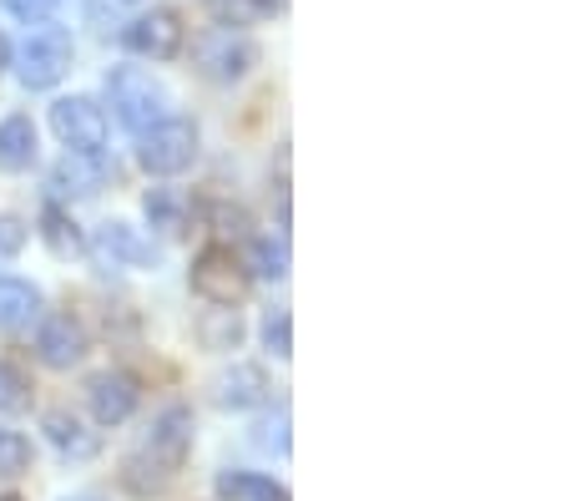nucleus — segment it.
Here are the masks:
<instances>
[{
  "label": "nucleus",
  "mask_w": 566,
  "mask_h": 501,
  "mask_svg": "<svg viewBox=\"0 0 566 501\" xmlns=\"http://www.w3.org/2000/svg\"><path fill=\"white\" fill-rule=\"evenodd\" d=\"M21 410H31V380L0 359V416H21Z\"/></svg>",
  "instance_id": "24"
},
{
  "label": "nucleus",
  "mask_w": 566,
  "mask_h": 501,
  "mask_svg": "<svg viewBox=\"0 0 566 501\" xmlns=\"http://www.w3.org/2000/svg\"><path fill=\"white\" fill-rule=\"evenodd\" d=\"M31 320H41V289L15 274H0V330L15 334Z\"/></svg>",
  "instance_id": "19"
},
{
  "label": "nucleus",
  "mask_w": 566,
  "mask_h": 501,
  "mask_svg": "<svg viewBox=\"0 0 566 501\" xmlns=\"http://www.w3.org/2000/svg\"><path fill=\"white\" fill-rule=\"evenodd\" d=\"M192 334H198V345L208 349V355H233L248 330H243L238 304H208V310L198 314V324H192Z\"/></svg>",
  "instance_id": "15"
},
{
  "label": "nucleus",
  "mask_w": 566,
  "mask_h": 501,
  "mask_svg": "<svg viewBox=\"0 0 566 501\" xmlns=\"http://www.w3.org/2000/svg\"><path fill=\"white\" fill-rule=\"evenodd\" d=\"M31 471V441L21 430H0V477H25Z\"/></svg>",
  "instance_id": "25"
},
{
  "label": "nucleus",
  "mask_w": 566,
  "mask_h": 501,
  "mask_svg": "<svg viewBox=\"0 0 566 501\" xmlns=\"http://www.w3.org/2000/svg\"><path fill=\"white\" fill-rule=\"evenodd\" d=\"M137 400H142V390L127 370H102L86 380V410H92L96 426H122V420H132Z\"/></svg>",
  "instance_id": "13"
},
{
  "label": "nucleus",
  "mask_w": 566,
  "mask_h": 501,
  "mask_svg": "<svg viewBox=\"0 0 566 501\" xmlns=\"http://www.w3.org/2000/svg\"><path fill=\"white\" fill-rule=\"evenodd\" d=\"M86 253H92V263L102 274H132V269H153L157 263V243L142 228L122 223V218L96 228L92 239H86Z\"/></svg>",
  "instance_id": "7"
},
{
  "label": "nucleus",
  "mask_w": 566,
  "mask_h": 501,
  "mask_svg": "<svg viewBox=\"0 0 566 501\" xmlns=\"http://www.w3.org/2000/svg\"><path fill=\"white\" fill-rule=\"evenodd\" d=\"M202 153V132L192 117L167 112L147 132H137V167L147 178H182Z\"/></svg>",
  "instance_id": "2"
},
{
  "label": "nucleus",
  "mask_w": 566,
  "mask_h": 501,
  "mask_svg": "<svg viewBox=\"0 0 566 501\" xmlns=\"http://www.w3.org/2000/svg\"><path fill=\"white\" fill-rule=\"evenodd\" d=\"M41 243H46L56 259H76V253H86V233H82V223L71 218V208H61V203H46L41 208Z\"/></svg>",
  "instance_id": "20"
},
{
  "label": "nucleus",
  "mask_w": 566,
  "mask_h": 501,
  "mask_svg": "<svg viewBox=\"0 0 566 501\" xmlns=\"http://www.w3.org/2000/svg\"><path fill=\"white\" fill-rule=\"evenodd\" d=\"M25 239H31V228H25V218L0 213V259H15V253L25 249Z\"/></svg>",
  "instance_id": "27"
},
{
  "label": "nucleus",
  "mask_w": 566,
  "mask_h": 501,
  "mask_svg": "<svg viewBox=\"0 0 566 501\" xmlns=\"http://www.w3.org/2000/svg\"><path fill=\"white\" fill-rule=\"evenodd\" d=\"M0 501H21V497H0Z\"/></svg>",
  "instance_id": "33"
},
{
  "label": "nucleus",
  "mask_w": 566,
  "mask_h": 501,
  "mask_svg": "<svg viewBox=\"0 0 566 501\" xmlns=\"http://www.w3.org/2000/svg\"><path fill=\"white\" fill-rule=\"evenodd\" d=\"M51 132H56V143L66 153H106V107L92 102V96H61L56 107H51Z\"/></svg>",
  "instance_id": "8"
},
{
  "label": "nucleus",
  "mask_w": 566,
  "mask_h": 501,
  "mask_svg": "<svg viewBox=\"0 0 566 501\" xmlns=\"http://www.w3.org/2000/svg\"><path fill=\"white\" fill-rule=\"evenodd\" d=\"M192 294H202L208 304H243L248 289H253V274H248L243 253L233 243H208V249L192 259L188 269Z\"/></svg>",
  "instance_id": "6"
},
{
  "label": "nucleus",
  "mask_w": 566,
  "mask_h": 501,
  "mask_svg": "<svg viewBox=\"0 0 566 501\" xmlns=\"http://www.w3.org/2000/svg\"><path fill=\"white\" fill-rule=\"evenodd\" d=\"M208 390H212L208 400H212L218 410H228V416H243V410L269 406L273 380H269V370H263V365H253V359H233L228 370L212 375Z\"/></svg>",
  "instance_id": "9"
},
{
  "label": "nucleus",
  "mask_w": 566,
  "mask_h": 501,
  "mask_svg": "<svg viewBox=\"0 0 566 501\" xmlns=\"http://www.w3.org/2000/svg\"><path fill=\"white\" fill-rule=\"evenodd\" d=\"M212 233H233V239H238V233H248V213H243V208H212Z\"/></svg>",
  "instance_id": "29"
},
{
  "label": "nucleus",
  "mask_w": 566,
  "mask_h": 501,
  "mask_svg": "<svg viewBox=\"0 0 566 501\" xmlns=\"http://www.w3.org/2000/svg\"><path fill=\"white\" fill-rule=\"evenodd\" d=\"M71 501H96V497H71Z\"/></svg>",
  "instance_id": "32"
},
{
  "label": "nucleus",
  "mask_w": 566,
  "mask_h": 501,
  "mask_svg": "<svg viewBox=\"0 0 566 501\" xmlns=\"http://www.w3.org/2000/svg\"><path fill=\"white\" fill-rule=\"evenodd\" d=\"M188 451H192V410L188 406L157 410L153 426L142 430V441L122 456V487L132 497H157L188 466Z\"/></svg>",
  "instance_id": "1"
},
{
  "label": "nucleus",
  "mask_w": 566,
  "mask_h": 501,
  "mask_svg": "<svg viewBox=\"0 0 566 501\" xmlns=\"http://www.w3.org/2000/svg\"><path fill=\"white\" fill-rule=\"evenodd\" d=\"M218 497L223 501H289V491L263 471H218Z\"/></svg>",
  "instance_id": "21"
},
{
  "label": "nucleus",
  "mask_w": 566,
  "mask_h": 501,
  "mask_svg": "<svg viewBox=\"0 0 566 501\" xmlns=\"http://www.w3.org/2000/svg\"><path fill=\"white\" fill-rule=\"evenodd\" d=\"M6 11L15 15V21H25V25H41V21H51V11H56L61 0H0Z\"/></svg>",
  "instance_id": "28"
},
{
  "label": "nucleus",
  "mask_w": 566,
  "mask_h": 501,
  "mask_svg": "<svg viewBox=\"0 0 566 501\" xmlns=\"http://www.w3.org/2000/svg\"><path fill=\"white\" fill-rule=\"evenodd\" d=\"M122 46L147 61H172L182 51V21H177V11H147L122 25Z\"/></svg>",
  "instance_id": "11"
},
{
  "label": "nucleus",
  "mask_w": 566,
  "mask_h": 501,
  "mask_svg": "<svg viewBox=\"0 0 566 501\" xmlns=\"http://www.w3.org/2000/svg\"><path fill=\"white\" fill-rule=\"evenodd\" d=\"M11 66V46H6V36H0V72Z\"/></svg>",
  "instance_id": "30"
},
{
  "label": "nucleus",
  "mask_w": 566,
  "mask_h": 501,
  "mask_svg": "<svg viewBox=\"0 0 566 501\" xmlns=\"http://www.w3.org/2000/svg\"><path fill=\"white\" fill-rule=\"evenodd\" d=\"M263 349H269L273 359H294V314L289 310L263 314Z\"/></svg>",
  "instance_id": "23"
},
{
  "label": "nucleus",
  "mask_w": 566,
  "mask_h": 501,
  "mask_svg": "<svg viewBox=\"0 0 566 501\" xmlns=\"http://www.w3.org/2000/svg\"><path fill=\"white\" fill-rule=\"evenodd\" d=\"M106 188V153H61L56 167L46 173L51 203L61 198H96Z\"/></svg>",
  "instance_id": "12"
},
{
  "label": "nucleus",
  "mask_w": 566,
  "mask_h": 501,
  "mask_svg": "<svg viewBox=\"0 0 566 501\" xmlns=\"http://www.w3.org/2000/svg\"><path fill=\"white\" fill-rule=\"evenodd\" d=\"M71 61H76L71 31L66 25L41 21L31 36L21 41V51H15V76H21L25 92H51V86L71 72Z\"/></svg>",
  "instance_id": "5"
},
{
  "label": "nucleus",
  "mask_w": 566,
  "mask_h": 501,
  "mask_svg": "<svg viewBox=\"0 0 566 501\" xmlns=\"http://www.w3.org/2000/svg\"><path fill=\"white\" fill-rule=\"evenodd\" d=\"M192 66H198L202 82L233 86L259 66V41L243 36L238 25H212V31H202V36L192 41Z\"/></svg>",
  "instance_id": "4"
},
{
  "label": "nucleus",
  "mask_w": 566,
  "mask_h": 501,
  "mask_svg": "<svg viewBox=\"0 0 566 501\" xmlns=\"http://www.w3.org/2000/svg\"><path fill=\"white\" fill-rule=\"evenodd\" d=\"M142 213H147L153 233H163V239H182V233L192 228V203L177 188H147Z\"/></svg>",
  "instance_id": "17"
},
{
  "label": "nucleus",
  "mask_w": 566,
  "mask_h": 501,
  "mask_svg": "<svg viewBox=\"0 0 566 501\" xmlns=\"http://www.w3.org/2000/svg\"><path fill=\"white\" fill-rule=\"evenodd\" d=\"M35 157H41L35 122L25 112H11V117L0 122V173H31Z\"/></svg>",
  "instance_id": "16"
},
{
  "label": "nucleus",
  "mask_w": 566,
  "mask_h": 501,
  "mask_svg": "<svg viewBox=\"0 0 566 501\" xmlns=\"http://www.w3.org/2000/svg\"><path fill=\"white\" fill-rule=\"evenodd\" d=\"M208 6H212V15H218V25H238V31L269 15L259 0H208Z\"/></svg>",
  "instance_id": "26"
},
{
  "label": "nucleus",
  "mask_w": 566,
  "mask_h": 501,
  "mask_svg": "<svg viewBox=\"0 0 566 501\" xmlns=\"http://www.w3.org/2000/svg\"><path fill=\"white\" fill-rule=\"evenodd\" d=\"M289 426H294L289 406L269 410V416L253 426V446H259V451H273V456H289Z\"/></svg>",
  "instance_id": "22"
},
{
  "label": "nucleus",
  "mask_w": 566,
  "mask_h": 501,
  "mask_svg": "<svg viewBox=\"0 0 566 501\" xmlns=\"http://www.w3.org/2000/svg\"><path fill=\"white\" fill-rule=\"evenodd\" d=\"M41 430H46V441L56 446L61 461H96L102 456V430H92L82 416H71V410H46Z\"/></svg>",
  "instance_id": "14"
},
{
  "label": "nucleus",
  "mask_w": 566,
  "mask_h": 501,
  "mask_svg": "<svg viewBox=\"0 0 566 501\" xmlns=\"http://www.w3.org/2000/svg\"><path fill=\"white\" fill-rule=\"evenodd\" d=\"M92 349V334L76 314H46V320L35 324V359L46 365V370H76Z\"/></svg>",
  "instance_id": "10"
},
{
  "label": "nucleus",
  "mask_w": 566,
  "mask_h": 501,
  "mask_svg": "<svg viewBox=\"0 0 566 501\" xmlns=\"http://www.w3.org/2000/svg\"><path fill=\"white\" fill-rule=\"evenodd\" d=\"M106 107L137 137V132H147L157 117H167V86L157 82L153 72H142V66H112V72H106Z\"/></svg>",
  "instance_id": "3"
},
{
  "label": "nucleus",
  "mask_w": 566,
  "mask_h": 501,
  "mask_svg": "<svg viewBox=\"0 0 566 501\" xmlns=\"http://www.w3.org/2000/svg\"><path fill=\"white\" fill-rule=\"evenodd\" d=\"M243 263H248V274L263 279V284H283L289 269H294V253H289V239H283V233H253Z\"/></svg>",
  "instance_id": "18"
},
{
  "label": "nucleus",
  "mask_w": 566,
  "mask_h": 501,
  "mask_svg": "<svg viewBox=\"0 0 566 501\" xmlns=\"http://www.w3.org/2000/svg\"><path fill=\"white\" fill-rule=\"evenodd\" d=\"M263 11H283V6H289V0H259Z\"/></svg>",
  "instance_id": "31"
}]
</instances>
